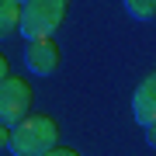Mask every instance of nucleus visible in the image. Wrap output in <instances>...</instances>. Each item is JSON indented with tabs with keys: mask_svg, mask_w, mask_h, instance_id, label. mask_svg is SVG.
<instances>
[{
	"mask_svg": "<svg viewBox=\"0 0 156 156\" xmlns=\"http://www.w3.org/2000/svg\"><path fill=\"white\" fill-rule=\"evenodd\" d=\"M59 142V125L49 115H24L17 125H11V149L14 156H45Z\"/></svg>",
	"mask_w": 156,
	"mask_h": 156,
	"instance_id": "f257e3e1",
	"label": "nucleus"
},
{
	"mask_svg": "<svg viewBox=\"0 0 156 156\" xmlns=\"http://www.w3.org/2000/svg\"><path fill=\"white\" fill-rule=\"evenodd\" d=\"M69 11V0H28L21 4V38H52Z\"/></svg>",
	"mask_w": 156,
	"mask_h": 156,
	"instance_id": "f03ea898",
	"label": "nucleus"
},
{
	"mask_svg": "<svg viewBox=\"0 0 156 156\" xmlns=\"http://www.w3.org/2000/svg\"><path fill=\"white\" fill-rule=\"evenodd\" d=\"M31 87L21 76H4L0 80V122L4 125H17L24 115H31Z\"/></svg>",
	"mask_w": 156,
	"mask_h": 156,
	"instance_id": "7ed1b4c3",
	"label": "nucleus"
},
{
	"mask_svg": "<svg viewBox=\"0 0 156 156\" xmlns=\"http://www.w3.org/2000/svg\"><path fill=\"white\" fill-rule=\"evenodd\" d=\"M24 66L38 76H52L59 69V49L52 38H38V42H28L24 49Z\"/></svg>",
	"mask_w": 156,
	"mask_h": 156,
	"instance_id": "20e7f679",
	"label": "nucleus"
},
{
	"mask_svg": "<svg viewBox=\"0 0 156 156\" xmlns=\"http://www.w3.org/2000/svg\"><path fill=\"white\" fill-rule=\"evenodd\" d=\"M132 115H135V122H139L142 128L156 122V73H149V76L135 87V94H132Z\"/></svg>",
	"mask_w": 156,
	"mask_h": 156,
	"instance_id": "39448f33",
	"label": "nucleus"
},
{
	"mask_svg": "<svg viewBox=\"0 0 156 156\" xmlns=\"http://www.w3.org/2000/svg\"><path fill=\"white\" fill-rule=\"evenodd\" d=\"M21 35V4L17 0H0V42Z\"/></svg>",
	"mask_w": 156,
	"mask_h": 156,
	"instance_id": "423d86ee",
	"label": "nucleus"
},
{
	"mask_svg": "<svg viewBox=\"0 0 156 156\" xmlns=\"http://www.w3.org/2000/svg\"><path fill=\"white\" fill-rule=\"evenodd\" d=\"M125 11L135 21H153L156 17V0H125Z\"/></svg>",
	"mask_w": 156,
	"mask_h": 156,
	"instance_id": "0eeeda50",
	"label": "nucleus"
},
{
	"mask_svg": "<svg viewBox=\"0 0 156 156\" xmlns=\"http://www.w3.org/2000/svg\"><path fill=\"white\" fill-rule=\"evenodd\" d=\"M45 156H76V149H73V146H62V142H56L49 153H45Z\"/></svg>",
	"mask_w": 156,
	"mask_h": 156,
	"instance_id": "6e6552de",
	"label": "nucleus"
},
{
	"mask_svg": "<svg viewBox=\"0 0 156 156\" xmlns=\"http://www.w3.org/2000/svg\"><path fill=\"white\" fill-rule=\"evenodd\" d=\"M7 149H11V125L0 122V153H7Z\"/></svg>",
	"mask_w": 156,
	"mask_h": 156,
	"instance_id": "1a4fd4ad",
	"label": "nucleus"
},
{
	"mask_svg": "<svg viewBox=\"0 0 156 156\" xmlns=\"http://www.w3.org/2000/svg\"><path fill=\"white\" fill-rule=\"evenodd\" d=\"M146 142L156 149V122H153V125H146Z\"/></svg>",
	"mask_w": 156,
	"mask_h": 156,
	"instance_id": "9d476101",
	"label": "nucleus"
},
{
	"mask_svg": "<svg viewBox=\"0 0 156 156\" xmlns=\"http://www.w3.org/2000/svg\"><path fill=\"white\" fill-rule=\"evenodd\" d=\"M4 76H11V73H7V59L0 56V80H4Z\"/></svg>",
	"mask_w": 156,
	"mask_h": 156,
	"instance_id": "9b49d317",
	"label": "nucleus"
},
{
	"mask_svg": "<svg viewBox=\"0 0 156 156\" xmlns=\"http://www.w3.org/2000/svg\"><path fill=\"white\" fill-rule=\"evenodd\" d=\"M17 4H28V0H17Z\"/></svg>",
	"mask_w": 156,
	"mask_h": 156,
	"instance_id": "f8f14e48",
	"label": "nucleus"
}]
</instances>
